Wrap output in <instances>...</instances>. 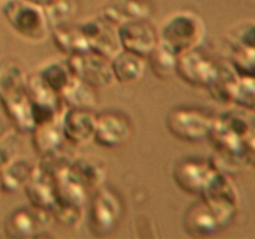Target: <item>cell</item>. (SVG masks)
<instances>
[{"label": "cell", "mask_w": 255, "mask_h": 239, "mask_svg": "<svg viewBox=\"0 0 255 239\" xmlns=\"http://www.w3.org/2000/svg\"><path fill=\"white\" fill-rule=\"evenodd\" d=\"M27 75L12 60L0 62V105L15 131L22 134H30L35 127Z\"/></svg>", "instance_id": "1"}, {"label": "cell", "mask_w": 255, "mask_h": 239, "mask_svg": "<svg viewBox=\"0 0 255 239\" xmlns=\"http://www.w3.org/2000/svg\"><path fill=\"white\" fill-rule=\"evenodd\" d=\"M158 31V44L176 56L201 47L206 39L203 19L189 10L172 12L163 19Z\"/></svg>", "instance_id": "2"}, {"label": "cell", "mask_w": 255, "mask_h": 239, "mask_svg": "<svg viewBox=\"0 0 255 239\" xmlns=\"http://www.w3.org/2000/svg\"><path fill=\"white\" fill-rule=\"evenodd\" d=\"M1 14L12 31L25 41L39 44L51 34L45 9L26 0H2Z\"/></svg>", "instance_id": "3"}, {"label": "cell", "mask_w": 255, "mask_h": 239, "mask_svg": "<svg viewBox=\"0 0 255 239\" xmlns=\"http://www.w3.org/2000/svg\"><path fill=\"white\" fill-rule=\"evenodd\" d=\"M86 214L92 236L106 238L121 224L125 214L124 201L115 189L101 186L92 193Z\"/></svg>", "instance_id": "4"}, {"label": "cell", "mask_w": 255, "mask_h": 239, "mask_svg": "<svg viewBox=\"0 0 255 239\" xmlns=\"http://www.w3.org/2000/svg\"><path fill=\"white\" fill-rule=\"evenodd\" d=\"M214 117L194 106L173 107L166 116V127L178 141L201 143L211 137Z\"/></svg>", "instance_id": "5"}, {"label": "cell", "mask_w": 255, "mask_h": 239, "mask_svg": "<svg viewBox=\"0 0 255 239\" xmlns=\"http://www.w3.org/2000/svg\"><path fill=\"white\" fill-rule=\"evenodd\" d=\"M52 216L49 211L31 206H21L10 212L4 221V233L11 239H30L41 237L51 227Z\"/></svg>", "instance_id": "6"}, {"label": "cell", "mask_w": 255, "mask_h": 239, "mask_svg": "<svg viewBox=\"0 0 255 239\" xmlns=\"http://www.w3.org/2000/svg\"><path fill=\"white\" fill-rule=\"evenodd\" d=\"M72 75L95 90H105L115 84L111 62L109 59L92 51L66 57Z\"/></svg>", "instance_id": "7"}, {"label": "cell", "mask_w": 255, "mask_h": 239, "mask_svg": "<svg viewBox=\"0 0 255 239\" xmlns=\"http://www.w3.org/2000/svg\"><path fill=\"white\" fill-rule=\"evenodd\" d=\"M216 172L211 161L202 157L189 156L176 162L172 177L182 192L199 198Z\"/></svg>", "instance_id": "8"}, {"label": "cell", "mask_w": 255, "mask_h": 239, "mask_svg": "<svg viewBox=\"0 0 255 239\" xmlns=\"http://www.w3.org/2000/svg\"><path fill=\"white\" fill-rule=\"evenodd\" d=\"M79 27L86 40L90 51L111 60L122 50L119 37V26L102 15L85 19L80 22Z\"/></svg>", "instance_id": "9"}, {"label": "cell", "mask_w": 255, "mask_h": 239, "mask_svg": "<svg viewBox=\"0 0 255 239\" xmlns=\"http://www.w3.org/2000/svg\"><path fill=\"white\" fill-rule=\"evenodd\" d=\"M132 129L131 120L126 114L117 110H106L96 114L94 141L104 148H120L131 139Z\"/></svg>", "instance_id": "10"}, {"label": "cell", "mask_w": 255, "mask_h": 239, "mask_svg": "<svg viewBox=\"0 0 255 239\" xmlns=\"http://www.w3.org/2000/svg\"><path fill=\"white\" fill-rule=\"evenodd\" d=\"M217 69L218 65L202 52L199 47L177 57L176 75L184 84L196 89H207Z\"/></svg>", "instance_id": "11"}, {"label": "cell", "mask_w": 255, "mask_h": 239, "mask_svg": "<svg viewBox=\"0 0 255 239\" xmlns=\"http://www.w3.org/2000/svg\"><path fill=\"white\" fill-rule=\"evenodd\" d=\"M121 49L146 59L158 45V31L149 20H133L119 25Z\"/></svg>", "instance_id": "12"}, {"label": "cell", "mask_w": 255, "mask_h": 239, "mask_svg": "<svg viewBox=\"0 0 255 239\" xmlns=\"http://www.w3.org/2000/svg\"><path fill=\"white\" fill-rule=\"evenodd\" d=\"M62 136L72 147L91 143L96 132V112L94 110L66 107L61 116Z\"/></svg>", "instance_id": "13"}, {"label": "cell", "mask_w": 255, "mask_h": 239, "mask_svg": "<svg viewBox=\"0 0 255 239\" xmlns=\"http://www.w3.org/2000/svg\"><path fill=\"white\" fill-rule=\"evenodd\" d=\"M226 224L217 209L199 198L187 208L183 216V228L192 238L212 237Z\"/></svg>", "instance_id": "14"}, {"label": "cell", "mask_w": 255, "mask_h": 239, "mask_svg": "<svg viewBox=\"0 0 255 239\" xmlns=\"http://www.w3.org/2000/svg\"><path fill=\"white\" fill-rule=\"evenodd\" d=\"M154 7L151 0H109L102 7V16L115 25L133 20H149Z\"/></svg>", "instance_id": "15"}, {"label": "cell", "mask_w": 255, "mask_h": 239, "mask_svg": "<svg viewBox=\"0 0 255 239\" xmlns=\"http://www.w3.org/2000/svg\"><path fill=\"white\" fill-rule=\"evenodd\" d=\"M65 174L89 194L94 193L97 188H100L104 184L106 177L104 167L99 162L85 157L74 158Z\"/></svg>", "instance_id": "16"}, {"label": "cell", "mask_w": 255, "mask_h": 239, "mask_svg": "<svg viewBox=\"0 0 255 239\" xmlns=\"http://www.w3.org/2000/svg\"><path fill=\"white\" fill-rule=\"evenodd\" d=\"M29 203L36 208L49 211L56 201V179L35 166L34 173L24 188Z\"/></svg>", "instance_id": "17"}, {"label": "cell", "mask_w": 255, "mask_h": 239, "mask_svg": "<svg viewBox=\"0 0 255 239\" xmlns=\"http://www.w3.org/2000/svg\"><path fill=\"white\" fill-rule=\"evenodd\" d=\"M111 69L115 81L121 85H132L138 82L143 77L147 69L144 57L132 52L121 50L111 60Z\"/></svg>", "instance_id": "18"}, {"label": "cell", "mask_w": 255, "mask_h": 239, "mask_svg": "<svg viewBox=\"0 0 255 239\" xmlns=\"http://www.w3.org/2000/svg\"><path fill=\"white\" fill-rule=\"evenodd\" d=\"M35 167L24 157H15L7 166L0 171L1 193L15 194L24 191L34 173Z\"/></svg>", "instance_id": "19"}, {"label": "cell", "mask_w": 255, "mask_h": 239, "mask_svg": "<svg viewBox=\"0 0 255 239\" xmlns=\"http://www.w3.org/2000/svg\"><path fill=\"white\" fill-rule=\"evenodd\" d=\"M50 36L52 37L55 46L66 56L90 51L86 40H85L84 35L80 30L79 24L74 25L69 22V24L52 26Z\"/></svg>", "instance_id": "20"}, {"label": "cell", "mask_w": 255, "mask_h": 239, "mask_svg": "<svg viewBox=\"0 0 255 239\" xmlns=\"http://www.w3.org/2000/svg\"><path fill=\"white\" fill-rule=\"evenodd\" d=\"M35 72L50 89L54 90L60 96L75 80L66 60H47L40 65Z\"/></svg>", "instance_id": "21"}, {"label": "cell", "mask_w": 255, "mask_h": 239, "mask_svg": "<svg viewBox=\"0 0 255 239\" xmlns=\"http://www.w3.org/2000/svg\"><path fill=\"white\" fill-rule=\"evenodd\" d=\"M32 146L39 156L59 148L65 142L61 129V119L46 123L37 124L31 133Z\"/></svg>", "instance_id": "22"}, {"label": "cell", "mask_w": 255, "mask_h": 239, "mask_svg": "<svg viewBox=\"0 0 255 239\" xmlns=\"http://www.w3.org/2000/svg\"><path fill=\"white\" fill-rule=\"evenodd\" d=\"M65 107L70 109L95 110L99 104L96 90L80 81L75 77L72 84L67 87L66 91L61 95Z\"/></svg>", "instance_id": "23"}, {"label": "cell", "mask_w": 255, "mask_h": 239, "mask_svg": "<svg viewBox=\"0 0 255 239\" xmlns=\"http://www.w3.org/2000/svg\"><path fill=\"white\" fill-rule=\"evenodd\" d=\"M177 57L178 56L158 44L156 49L146 57V62L157 79L166 81L176 75Z\"/></svg>", "instance_id": "24"}, {"label": "cell", "mask_w": 255, "mask_h": 239, "mask_svg": "<svg viewBox=\"0 0 255 239\" xmlns=\"http://www.w3.org/2000/svg\"><path fill=\"white\" fill-rule=\"evenodd\" d=\"M75 157L71 156L69 151L65 149V146H60L59 148L51 152L39 156V162L36 163V168L44 173L54 177L55 179L59 178L62 173L67 169Z\"/></svg>", "instance_id": "25"}, {"label": "cell", "mask_w": 255, "mask_h": 239, "mask_svg": "<svg viewBox=\"0 0 255 239\" xmlns=\"http://www.w3.org/2000/svg\"><path fill=\"white\" fill-rule=\"evenodd\" d=\"M52 219L66 228H76L84 221L86 216L85 206L76 203H70L64 201H55L54 206L50 209Z\"/></svg>", "instance_id": "26"}, {"label": "cell", "mask_w": 255, "mask_h": 239, "mask_svg": "<svg viewBox=\"0 0 255 239\" xmlns=\"http://www.w3.org/2000/svg\"><path fill=\"white\" fill-rule=\"evenodd\" d=\"M5 141H6V138L0 141V171L16 157L14 148L5 143Z\"/></svg>", "instance_id": "27"}, {"label": "cell", "mask_w": 255, "mask_h": 239, "mask_svg": "<svg viewBox=\"0 0 255 239\" xmlns=\"http://www.w3.org/2000/svg\"><path fill=\"white\" fill-rule=\"evenodd\" d=\"M12 131H14V127L10 123L7 117L5 115L0 114V141L7 138Z\"/></svg>", "instance_id": "28"}, {"label": "cell", "mask_w": 255, "mask_h": 239, "mask_svg": "<svg viewBox=\"0 0 255 239\" xmlns=\"http://www.w3.org/2000/svg\"><path fill=\"white\" fill-rule=\"evenodd\" d=\"M26 1L32 2V4L37 5V6H41L42 9H49V7L54 6V5L59 4L62 0H26Z\"/></svg>", "instance_id": "29"}, {"label": "cell", "mask_w": 255, "mask_h": 239, "mask_svg": "<svg viewBox=\"0 0 255 239\" xmlns=\"http://www.w3.org/2000/svg\"><path fill=\"white\" fill-rule=\"evenodd\" d=\"M0 193H1V188H0Z\"/></svg>", "instance_id": "30"}, {"label": "cell", "mask_w": 255, "mask_h": 239, "mask_svg": "<svg viewBox=\"0 0 255 239\" xmlns=\"http://www.w3.org/2000/svg\"><path fill=\"white\" fill-rule=\"evenodd\" d=\"M0 62H1V57H0Z\"/></svg>", "instance_id": "31"}, {"label": "cell", "mask_w": 255, "mask_h": 239, "mask_svg": "<svg viewBox=\"0 0 255 239\" xmlns=\"http://www.w3.org/2000/svg\"><path fill=\"white\" fill-rule=\"evenodd\" d=\"M0 1H2V0H0Z\"/></svg>", "instance_id": "32"}]
</instances>
